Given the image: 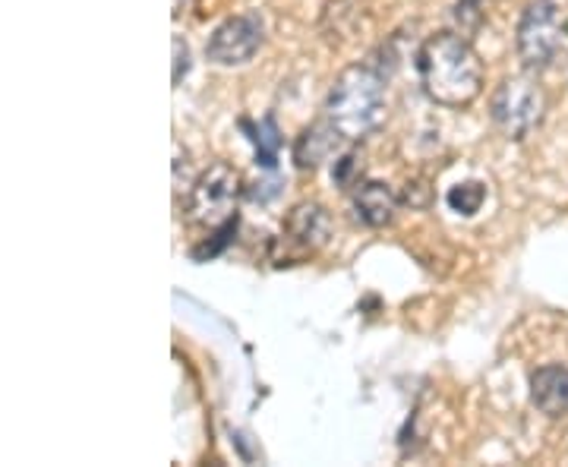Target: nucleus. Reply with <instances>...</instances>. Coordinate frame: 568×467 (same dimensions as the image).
I'll return each mask as SVG.
<instances>
[{
  "mask_svg": "<svg viewBox=\"0 0 568 467\" xmlns=\"http://www.w3.org/2000/svg\"><path fill=\"white\" fill-rule=\"evenodd\" d=\"M547 114V92L530 77H511L489 99V118L499 126L506 140H528L544 123Z\"/></svg>",
  "mask_w": 568,
  "mask_h": 467,
  "instance_id": "7ed1b4c3",
  "label": "nucleus"
},
{
  "mask_svg": "<svg viewBox=\"0 0 568 467\" xmlns=\"http://www.w3.org/2000/svg\"><path fill=\"white\" fill-rule=\"evenodd\" d=\"M417 77L426 99L443 108H467L484 92V61L458 32H436L420 44Z\"/></svg>",
  "mask_w": 568,
  "mask_h": 467,
  "instance_id": "f257e3e1",
  "label": "nucleus"
},
{
  "mask_svg": "<svg viewBox=\"0 0 568 467\" xmlns=\"http://www.w3.org/2000/svg\"><path fill=\"white\" fill-rule=\"evenodd\" d=\"M265 29L260 13H241L224 20L209 41H205V58L219 67H241L256 58V51L263 48Z\"/></svg>",
  "mask_w": 568,
  "mask_h": 467,
  "instance_id": "423d86ee",
  "label": "nucleus"
},
{
  "mask_svg": "<svg viewBox=\"0 0 568 467\" xmlns=\"http://www.w3.org/2000/svg\"><path fill=\"white\" fill-rule=\"evenodd\" d=\"M562 26H566V35H568V20H566V22H562Z\"/></svg>",
  "mask_w": 568,
  "mask_h": 467,
  "instance_id": "6ab92c4d",
  "label": "nucleus"
},
{
  "mask_svg": "<svg viewBox=\"0 0 568 467\" xmlns=\"http://www.w3.org/2000/svg\"><path fill=\"white\" fill-rule=\"evenodd\" d=\"M357 167H361V155H357V152H345V155L335 162V167H332V181L338 183V186H351ZM354 186H357V183H354Z\"/></svg>",
  "mask_w": 568,
  "mask_h": 467,
  "instance_id": "4468645a",
  "label": "nucleus"
},
{
  "mask_svg": "<svg viewBox=\"0 0 568 467\" xmlns=\"http://www.w3.org/2000/svg\"><path fill=\"white\" fill-rule=\"evenodd\" d=\"M566 26H559V7L552 0H530L518 20L515 48L528 73H540L559 58Z\"/></svg>",
  "mask_w": 568,
  "mask_h": 467,
  "instance_id": "39448f33",
  "label": "nucleus"
},
{
  "mask_svg": "<svg viewBox=\"0 0 568 467\" xmlns=\"http://www.w3.org/2000/svg\"><path fill=\"white\" fill-rule=\"evenodd\" d=\"M386 111V80L369 63H354L342 70L325 99V118L335 123L347 143H357L379 130Z\"/></svg>",
  "mask_w": 568,
  "mask_h": 467,
  "instance_id": "f03ea898",
  "label": "nucleus"
},
{
  "mask_svg": "<svg viewBox=\"0 0 568 467\" xmlns=\"http://www.w3.org/2000/svg\"><path fill=\"white\" fill-rule=\"evenodd\" d=\"M241 130H246L250 133V143L256 145V164H263L265 171H275L278 152H282L284 145V136L282 130H278V123H275V118L265 114L260 123L241 121Z\"/></svg>",
  "mask_w": 568,
  "mask_h": 467,
  "instance_id": "9b49d317",
  "label": "nucleus"
},
{
  "mask_svg": "<svg viewBox=\"0 0 568 467\" xmlns=\"http://www.w3.org/2000/svg\"><path fill=\"white\" fill-rule=\"evenodd\" d=\"M402 203L410 209H424L429 203V186L424 181H407L405 193H402Z\"/></svg>",
  "mask_w": 568,
  "mask_h": 467,
  "instance_id": "dca6fc26",
  "label": "nucleus"
},
{
  "mask_svg": "<svg viewBox=\"0 0 568 467\" xmlns=\"http://www.w3.org/2000/svg\"><path fill=\"white\" fill-rule=\"evenodd\" d=\"M183 7H190V0H174V17H181Z\"/></svg>",
  "mask_w": 568,
  "mask_h": 467,
  "instance_id": "a211bd4d",
  "label": "nucleus"
},
{
  "mask_svg": "<svg viewBox=\"0 0 568 467\" xmlns=\"http://www.w3.org/2000/svg\"><path fill=\"white\" fill-rule=\"evenodd\" d=\"M260 190H246V196L250 200H256V203H268L272 196H278V186H282V181L278 177H272V181H263V183H256Z\"/></svg>",
  "mask_w": 568,
  "mask_h": 467,
  "instance_id": "f3484780",
  "label": "nucleus"
},
{
  "mask_svg": "<svg viewBox=\"0 0 568 467\" xmlns=\"http://www.w3.org/2000/svg\"><path fill=\"white\" fill-rule=\"evenodd\" d=\"M351 205H354V219L366 227H386L395 219V209H398V196L395 190L383 181H364L357 183L354 196H351Z\"/></svg>",
  "mask_w": 568,
  "mask_h": 467,
  "instance_id": "1a4fd4ad",
  "label": "nucleus"
},
{
  "mask_svg": "<svg viewBox=\"0 0 568 467\" xmlns=\"http://www.w3.org/2000/svg\"><path fill=\"white\" fill-rule=\"evenodd\" d=\"M244 196V177L237 167L215 162L190 186L186 196V219L203 227H219L237 215V203Z\"/></svg>",
  "mask_w": 568,
  "mask_h": 467,
  "instance_id": "20e7f679",
  "label": "nucleus"
},
{
  "mask_svg": "<svg viewBox=\"0 0 568 467\" xmlns=\"http://www.w3.org/2000/svg\"><path fill=\"white\" fill-rule=\"evenodd\" d=\"M342 143H347V140L335 130V123L325 118V121L306 126L304 133L297 136V143H294V162H297V167H304V171H313V167L328 162L338 152Z\"/></svg>",
  "mask_w": 568,
  "mask_h": 467,
  "instance_id": "9d476101",
  "label": "nucleus"
},
{
  "mask_svg": "<svg viewBox=\"0 0 568 467\" xmlns=\"http://www.w3.org/2000/svg\"><path fill=\"white\" fill-rule=\"evenodd\" d=\"M237 224H241L237 222V215H234V219H227L224 224H219V227H215V234H212V237H209L203 246H196V250H193V260H196V263H203V260L219 256L224 246L234 241V234H237Z\"/></svg>",
  "mask_w": 568,
  "mask_h": 467,
  "instance_id": "ddd939ff",
  "label": "nucleus"
},
{
  "mask_svg": "<svg viewBox=\"0 0 568 467\" xmlns=\"http://www.w3.org/2000/svg\"><path fill=\"white\" fill-rule=\"evenodd\" d=\"M530 402L552 420L568 414V369L562 364L540 366L530 376Z\"/></svg>",
  "mask_w": 568,
  "mask_h": 467,
  "instance_id": "6e6552de",
  "label": "nucleus"
},
{
  "mask_svg": "<svg viewBox=\"0 0 568 467\" xmlns=\"http://www.w3.org/2000/svg\"><path fill=\"white\" fill-rule=\"evenodd\" d=\"M448 209L455 212V215H477L480 212V205L487 203V186L480 181H465V183H455L452 190H448L446 196Z\"/></svg>",
  "mask_w": 568,
  "mask_h": 467,
  "instance_id": "f8f14e48",
  "label": "nucleus"
},
{
  "mask_svg": "<svg viewBox=\"0 0 568 467\" xmlns=\"http://www.w3.org/2000/svg\"><path fill=\"white\" fill-rule=\"evenodd\" d=\"M171 48H174V73H171V82L181 85L183 77L190 73V48H186V41L181 35H174Z\"/></svg>",
  "mask_w": 568,
  "mask_h": 467,
  "instance_id": "2eb2a0df",
  "label": "nucleus"
},
{
  "mask_svg": "<svg viewBox=\"0 0 568 467\" xmlns=\"http://www.w3.org/2000/svg\"><path fill=\"white\" fill-rule=\"evenodd\" d=\"M332 241V215L320 203L294 205L284 219V244L301 256L320 253Z\"/></svg>",
  "mask_w": 568,
  "mask_h": 467,
  "instance_id": "0eeeda50",
  "label": "nucleus"
}]
</instances>
